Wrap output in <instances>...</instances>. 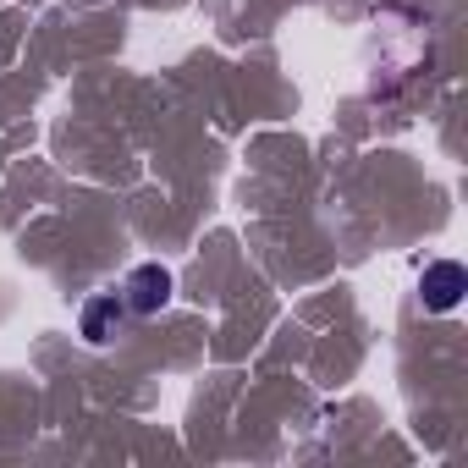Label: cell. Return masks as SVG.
<instances>
[{
	"mask_svg": "<svg viewBox=\"0 0 468 468\" xmlns=\"http://www.w3.org/2000/svg\"><path fill=\"white\" fill-rule=\"evenodd\" d=\"M116 320H122V292H100V298H89V303H83V342L105 347L111 331H116Z\"/></svg>",
	"mask_w": 468,
	"mask_h": 468,
	"instance_id": "cell-3",
	"label": "cell"
},
{
	"mask_svg": "<svg viewBox=\"0 0 468 468\" xmlns=\"http://www.w3.org/2000/svg\"><path fill=\"white\" fill-rule=\"evenodd\" d=\"M463 292H468V271H463L457 260H435V265H424V276H419V298H424L430 314L457 309Z\"/></svg>",
	"mask_w": 468,
	"mask_h": 468,
	"instance_id": "cell-1",
	"label": "cell"
},
{
	"mask_svg": "<svg viewBox=\"0 0 468 468\" xmlns=\"http://www.w3.org/2000/svg\"><path fill=\"white\" fill-rule=\"evenodd\" d=\"M165 298H171V271L165 265H138L122 287V309H133V314H160Z\"/></svg>",
	"mask_w": 468,
	"mask_h": 468,
	"instance_id": "cell-2",
	"label": "cell"
}]
</instances>
